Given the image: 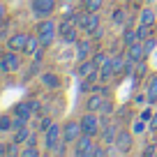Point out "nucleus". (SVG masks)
I'll return each instance as SVG.
<instances>
[{
	"mask_svg": "<svg viewBox=\"0 0 157 157\" xmlns=\"http://www.w3.org/2000/svg\"><path fill=\"white\" fill-rule=\"evenodd\" d=\"M35 33H37V37H39L42 49H46V46H51L56 42V37H58V23H56L53 19H42L35 25Z\"/></svg>",
	"mask_w": 157,
	"mask_h": 157,
	"instance_id": "obj_1",
	"label": "nucleus"
},
{
	"mask_svg": "<svg viewBox=\"0 0 157 157\" xmlns=\"http://www.w3.org/2000/svg\"><path fill=\"white\" fill-rule=\"evenodd\" d=\"M76 33H78L76 16H65V19L58 23V37L63 39L65 44H76V42H78Z\"/></svg>",
	"mask_w": 157,
	"mask_h": 157,
	"instance_id": "obj_2",
	"label": "nucleus"
},
{
	"mask_svg": "<svg viewBox=\"0 0 157 157\" xmlns=\"http://www.w3.org/2000/svg\"><path fill=\"white\" fill-rule=\"evenodd\" d=\"M76 25H78V30H83L86 35H93V30H97L99 25H102V21H99L97 12L83 10L81 14H76Z\"/></svg>",
	"mask_w": 157,
	"mask_h": 157,
	"instance_id": "obj_3",
	"label": "nucleus"
},
{
	"mask_svg": "<svg viewBox=\"0 0 157 157\" xmlns=\"http://www.w3.org/2000/svg\"><path fill=\"white\" fill-rule=\"evenodd\" d=\"M60 146H63V127L53 123V125L44 132V148H46V152L58 155V148H60Z\"/></svg>",
	"mask_w": 157,
	"mask_h": 157,
	"instance_id": "obj_4",
	"label": "nucleus"
},
{
	"mask_svg": "<svg viewBox=\"0 0 157 157\" xmlns=\"http://www.w3.org/2000/svg\"><path fill=\"white\" fill-rule=\"evenodd\" d=\"M81 129H83V134H90V136H99V132H102V118L97 116L95 111H86L83 116H81Z\"/></svg>",
	"mask_w": 157,
	"mask_h": 157,
	"instance_id": "obj_5",
	"label": "nucleus"
},
{
	"mask_svg": "<svg viewBox=\"0 0 157 157\" xmlns=\"http://www.w3.org/2000/svg\"><path fill=\"white\" fill-rule=\"evenodd\" d=\"M95 136L90 134H81V136L74 141V155L76 157H93L95 155Z\"/></svg>",
	"mask_w": 157,
	"mask_h": 157,
	"instance_id": "obj_6",
	"label": "nucleus"
},
{
	"mask_svg": "<svg viewBox=\"0 0 157 157\" xmlns=\"http://www.w3.org/2000/svg\"><path fill=\"white\" fill-rule=\"evenodd\" d=\"M21 69V53L19 51H10L0 58V74H16Z\"/></svg>",
	"mask_w": 157,
	"mask_h": 157,
	"instance_id": "obj_7",
	"label": "nucleus"
},
{
	"mask_svg": "<svg viewBox=\"0 0 157 157\" xmlns=\"http://www.w3.org/2000/svg\"><path fill=\"white\" fill-rule=\"evenodd\" d=\"M56 7H58L56 0H30V10H33V14L37 16V19L51 16L56 12Z\"/></svg>",
	"mask_w": 157,
	"mask_h": 157,
	"instance_id": "obj_8",
	"label": "nucleus"
},
{
	"mask_svg": "<svg viewBox=\"0 0 157 157\" xmlns=\"http://www.w3.org/2000/svg\"><path fill=\"white\" fill-rule=\"evenodd\" d=\"M81 134H83V129H81V123H78V120H67V123L63 125V143L65 146H74V141H76Z\"/></svg>",
	"mask_w": 157,
	"mask_h": 157,
	"instance_id": "obj_9",
	"label": "nucleus"
},
{
	"mask_svg": "<svg viewBox=\"0 0 157 157\" xmlns=\"http://www.w3.org/2000/svg\"><path fill=\"white\" fill-rule=\"evenodd\" d=\"M113 146H116V150L120 152V155L129 152V150H132V146H134V132H127V129H118Z\"/></svg>",
	"mask_w": 157,
	"mask_h": 157,
	"instance_id": "obj_10",
	"label": "nucleus"
},
{
	"mask_svg": "<svg viewBox=\"0 0 157 157\" xmlns=\"http://www.w3.org/2000/svg\"><path fill=\"white\" fill-rule=\"evenodd\" d=\"M28 33H14L7 37V51H19V53H23L25 44H28Z\"/></svg>",
	"mask_w": 157,
	"mask_h": 157,
	"instance_id": "obj_11",
	"label": "nucleus"
},
{
	"mask_svg": "<svg viewBox=\"0 0 157 157\" xmlns=\"http://www.w3.org/2000/svg\"><path fill=\"white\" fill-rule=\"evenodd\" d=\"M104 95L99 93V90H95L93 95H88V99H86V104H83V109L86 111H95V113H99L102 111V106H104Z\"/></svg>",
	"mask_w": 157,
	"mask_h": 157,
	"instance_id": "obj_12",
	"label": "nucleus"
},
{
	"mask_svg": "<svg viewBox=\"0 0 157 157\" xmlns=\"http://www.w3.org/2000/svg\"><path fill=\"white\" fill-rule=\"evenodd\" d=\"M39 81H42V86H44L46 90H58L60 86H63V81H60V76L56 72H42Z\"/></svg>",
	"mask_w": 157,
	"mask_h": 157,
	"instance_id": "obj_13",
	"label": "nucleus"
},
{
	"mask_svg": "<svg viewBox=\"0 0 157 157\" xmlns=\"http://www.w3.org/2000/svg\"><path fill=\"white\" fill-rule=\"evenodd\" d=\"M74 46H76V58L78 60H88L90 58V53H93V42H90V39H78Z\"/></svg>",
	"mask_w": 157,
	"mask_h": 157,
	"instance_id": "obj_14",
	"label": "nucleus"
},
{
	"mask_svg": "<svg viewBox=\"0 0 157 157\" xmlns=\"http://www.w3.org/2000/svg\"><path fill=\"white\" fill-rule=\"evenodd\" d=\"M127 58L132 60V63H141V60L146 58V49H143V42H136V44L127 46Z\"/></svg>",
	"mask_w": 157,
	"mask_h": 157,
	"instance_id": "obj_15",
	"label": "nucleus"
},
{
	"mask_svg": "<svg viewBox=\"0 0 157 157\" xmlns=\"http://www.w3.org/2000/svg\"><path fill=\"white\" fill-rule=\"evenodd\" d=\"M99 72V67L95 65V60L93 58H88V60H81V65H78V69H76V74L81 78L83 76H90V74H97Z\"/></svg>",
	"mask_w": 157,
	"mask_h": 157,
	"instance_id": "obj_16",
	"label": "nucleus"
},
{
	"mask_svg": "<svg viewBox=\"0 0 157 157\" xmlns=\"http://www.w3.org/2000/svg\"><path fill=\"white\" fill-rule=\"evenodd\" d=\"M113 76H116V69H113V58H109L106 63L99 67V81H102V83H109Z\"/></svg>",
	"mask_w": 157,
	"mask_h": 157,
	"instance_id": "obj_17",
	"label": "nucleus"
},
{
	"mask_svg": "<svg viewBox=\"0 0 157 157\" xmlns=\"http://www.w3.org/2000/svg\"><path fill=\"white\" fill-rule=\"evenodd\" d=\"M30 136H33V132H30L28 125H23V127L14 129V143H16V146H23V143H28Z\"/></svg>",
	"mask_w": 157,
	"mask_h": 157,
	"instance_id": "obj_18",
	"label": "nucleus"
},
{
	"mask_svg": "<svg viewBox=\"0 0 157 157\" xmlns=\"http://www.w3.org/2000/svg\"><path fill=\"white\" fill-rule=\"evenodd\" d=\"M116 134H118V127H116V125L102 127V132H99V136H102V143H104V146H109V143L113 146V141H116Z\"/></svg>",
	"mask_w": 157,
	"mask_h": 157,
	"instance_id": "obj_19",
	"label": "nucleus"
},
{
	"mask_svg": "<svg viewBox=\"0 0 157 157\" xmlns=\"http://www.w3.org/2000/svg\"><path fill=\"white\" fill-rule=\"evenodd\" d=\"M39 49H42V44H39V37H37V33H35V35L28 37V44H25V49H23V56H35Z\"/></svg>",
	"mask_w": 157,
	"mask_h": 157,
	"instance_id": "obj_20",
	"label": "nucleus"
},
{
	"mask_svg": "<svg viewBox=\"0 0 157 157\" xmlns=\"http://www.w3.org/2000/svg\"><path fill=\"white\" fill-rule=\"evenodd\" d=\"M157 16H155V10L152 7H143L141 14H139V23H146V25H155Z\"/></svg>",
	"mask_w": 157,
	"mask_h": 157,
	"instance_id": "obj_21",
	"label": "nucleus"
},
{
	"mask_svg": "<svg viewBox=\"0 0 157 157\" xmlns=\"http://www.w3.org/2000/svg\"><path fill=\"white\" fill-rule=\"evenodd\" d=\"M0 132H2V134L14 132V116H10V113H0Z\"/></svg>",
	"mask_w": 157,
	"mask_h": 157,
	"instance_id": "obj_22",
	"label": "nucleus"
},
{
	"mask_svg": "<svg viewBox=\"0 0 157 157\" xmlns=\"http://www.w3.org/2000/svg\"><path fill=\"white\" fill-rule=\"evenodd\" d=\"M146 99L148 102H157V74L155 76L150 78V81H148V88H146Z\"/></svg>",
	"mask_w": 157,
	"mask_h": 157,
	"instance_id": "obj_23",
	"label": "nucleus"
},
{
	"mask_svg": "<svg viewBox=\"0 0 157 157\" xmlns=\"http://www.w3.org/2000/svg\"><path fill=\"white\" fill-rule=\"evenodd\" d=\"M136 42H141V39H139V33H136V30H132V28H125L123 30V44L125 46H132V44H136Z\"/></svg>",
	"mask_w": 157,
	"mask_h": 157,
	"instance_id": "obj_24",
	"label": "nucleus"
},
{
	"mask_svg": "<svg viewBox=\"0 0 157 157\" xmlns=\"http://www.w3.org/2000/svg\"><path fill=\"white\" fill-rule=\"evenodd\" d=\"M125 65H127V58H123V56H116V58H113V69H116V76H118V74H125Z\"/></svg>",
	"mask_w": 157,
	"mask_h": 157,
	"instance_id": "obj_25",
	"label": "nucleus"
},
{
	"mask_svg": "<svg viewBox=\"0 0 157 157\" xmlns=\"http://www.w3.org/2000/svg\"><path fill=\"white\" fill-rule=\"evenodd\" d=\"M102 5H104V0H83V10L88 12H99Z\"/></svg>",
	"mask_w": 157,
	"mask_h": 157,
	"instance_id": "obj_26",
	"label": "nucleus"
},
{
	"mask_svg": "<svg viewBox=\"0 0 157 157\" xmlns=\"http://www.w3.org/2000/svg\"><path fill=\"white\" fill-rule=\"evenodd\" d=\"M150 28H152V25H146V23H139L136 33H139V39H141V42H143V39H148V37H152V35H150Z\"/></svg>",
	"mask_w": 157,
	"mask_h": 157,
	"instance_id": "obj_27",
	"label": "nucleus"
},
{
	"mask_svg": "<svg viewBox=\"0 0 157 157\" xmlns=\"http://www.w3.org/2000/svg\"><path fill=\"white\" fill-rule=\"evenodd\" d=\"M21 155H23V157H37V155H39L37 143H28V148H23V150H21Z\"/></svg>",
	"mask_w": 157,
	"mask_h": 157,
	"instance_id": "obj_28",
	"label": "nucleus"
},
{
	"mask_svg": "<svg viewBox=\"0 0 157 157\" xmlns=\"http://www.w3.org/2000/svg\"><path fill=\"white\" fill-rule=\"evenodd\" d=\"M146 129H148V123H146V120H143V118H139L136 123L132 125V132H134V134H143V132H146Z\"/></svg>",
	"mask_w": 157,
	"mask_h": 157,
	"instance_id": "obj_29",
	"label": "nucleus"
},
{
	"mask_svg": "<svg viewBox=\"0 0 157 157\" xmlns=\"http://www.w3.org/2000/svg\"><path fill=\"white\" fill-rule=\"evenodd\" d=\"M93 60H95V65H97V67H102V65L109 60V56H106V51H97V53L93 56Z\"/></svg>",
	"mask_w": 157,
	"mask_h": 157,
	"instance_id": "obj_30",
	"label": "nucleus"
},
{
	"mask_svg": "<svg viewBox=\"0 0 157 157\" xmlns=\"http://www.w3.org/2000/svg\"><path fill=\"white\" fill-rule=\"evenodd\" d=\"M113 23H116V25H123L125 23V10H116V12H113Z\"/></svg>",
	"mask_w": 157,
	"mask_h": 157,
	"instance_id": "obj_31",
	"label": "nucleus"
},
{
	"mask_svg": "<svg viewBox=\"0 0 157 157\" xmlns=\"http://www.w3.org/2000/svg\"><path fill=\"white\" fill-rule=\"evenodd\" d=\"M155 37H148V39H143V49H146V56L148 53H152V49H155Z\"/></svg>",
	"mask_w": 157,
	"mask_h": 157,
	"instance_id": "obj_32",
	"label": "nucleus"
},
{
	"mask_svg": "<svg viewBox=\"0 0 157 157\" xmlns=\"http://www.w3.org/2000/svg\"><path fill=\"white\" fill-rule=\"evenodd\" d=\"M51 125H53V120H51V118H42V123H39V132H46V129L51 127Z\"/></svg>",
	"mask_w": 157,
	"mask_h": 157,
	"instance_id": "obj_33",
	"label": "nucleus"
},
{
	"mask_svg": "<svg viewBox=\"0 0 157 157\" xmlns=\"http://www.w3.org/2000/svg\"><path fill=\"white\" fill-rule=\"evenodd\" d=\"M152 155H157V148H155V146L143 148V157H152Z\"/></svg>",
	"mask_w": 157,
	"mask_h": 157,
	"instance_id": "obj_34",
	"label": "nucleus"
},
{
	"mask_svg": "<svg viewBox=\"0 0 157 157\" xmlns=\"http://www.w3.org/2000/svg\"><path fill=\"white\" fill-rule=\"evenodd\" d=\"M7 155H10V157L19 155V148H16V143H10V146H7Z\"/></svg>",
	"mask_w": 157,
	"mask_h": 157,
	"instance_id": "obj_35",
	"label": "nucleus"
},
{
	"mask_svg": "<svg viewBox=\"0 0 157 157\" xmlns=\"http://www.w3.org/2000/svg\"><path fill=\"white\" fill-rule=\"evenodd\" d=\"M111 150H106V148H95V155L93 157H104V155H109Z\"/></svg>",
	"mask_w": 157,
	"mask_h": 157,
	"instance_id": "obj_36",
	"label": "nucleus"
},
{
	"mask_svg": "<svg viewBox=\"0 0 157 157\" xmlns=\"http://www.w3.org/2000/svg\"><path fill=\"white\" fill-rule=\"evenodd\" d=\"M148 129L157 132V116H152V118H150V123H148Z\"/></svg>",
	"mask_w": 157,
	"mask_h": 157,
	"instance_id": "obj_37",
	"label": "nucleus"
},
{
	"mask_svg": "<svg viewBox=\"0 0 157 157\" xmlns=\"http://www.w3.org/2000/svg\"><path fill=\"white\" fill-rule=\"evenodd\" d=\"M93 37H95V39H102V37H104V28H102V25H99L97 30H93Z\"/></svg>",
	"mask_w": 157,
	"mask_h": 157,
	"instance_id": "obj_38",
	"label": "nucleus"
},
{
	"mask_svg": "<svg viewBox=\"0 0 157 157\" xmlns=\"http://www.w3.org/2000/svg\"><path fill=\"white\" fill-rule=\"evenodd\" d=\"M102 113H113V104H111V102H104V106H102Z\"/></svg>",
	"mask_w": 157,
	"mask_h": 157,
	"instance_id": "obj_39",
	"label": "nucleus"
},
{
	"mask_svg": "<svg viewBox=\"0 0 157 157\" xmlns=\"http://www.w3.org/2000/svg\"><path fill=\"white\" fill-rule=\"evenodd\" d=\"M141 118H143V120H146V123H148V120H150V118H152L150 109H143V111H141Z\"/></svg>",
	"mask_w": 157,
	"mask_h": 157,
	"instance_id": "obj_40",
	"label": "nucleus"
},
{
	"mask_svg": "<svg viewBox=\"0 0 157 157\" xmlns=\"http://www.w3.org/2000/svg\"><path fill=\"white\" fill-rule=\"evenodd\" d=\"M5 16H7V5H5V2H0V21L5 19Z\"/></svg>",
	"mask_w": 157,
	"mask_h": 157,
	"instance_id": "obj_41",
	"label": "nucleus"
},
{
	"mask_svg": "<svg viewBox=\"0 0 157 157\" xmlns=\"http://www.w3.org/2000/svg\"><path fill=\"white\" fill-rule=\"evenodd\" d=\"M7 146H10V143H2V141H0V157L7 155Z\"/></svg>",
	"mask_w": 157,
	"mask_h": 157,
	"instance_id": "obj_42",
	"label": "nucleus"
},
{
	"mask_svg": "<svg viewBox=\"0 0 157 157\" xmlns=\"http://www.w3.org/2000/svg\"><path fill=\"white\" fill-rule=\"evenodd\" d=\"M146 2H155V0H146Z\"/></svg>",
	"mask_w": 157,
	"mask_h": 157,
	"instance_id": "obj_43",
	"label": "nucleus"
}]
</instances>
